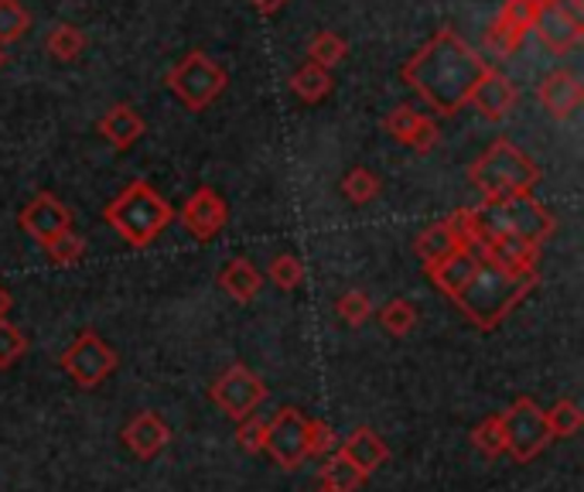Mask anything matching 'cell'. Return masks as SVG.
<instances>
[{
	"label": "cell",
	"mask_w": 584,
	"mask_h": 492,
	"mask_svg": "<svg viewBox=\"0 0 584 492\" xmlns=\"http://www.w3.org/2000/svg\"><path fill=\"white\" fill-rule=\"evenodd\" d=\"M332 72L314 66V62H304L294 76H291V89L304 100V103H322L329 93H332Z\"/></svg>",
	"instance_id": "24"
},
{
	"label": "cell",
	"mask_w": 584,
	"mask_h": 492,
	"mask_svg": "<svg viewBox=\"0 0 584 492\" xmlns=\"http://www.w3.org/2000/svg\"><path fill=\"white\" fill-rule=\"evenodd\" d=\"M144 130H148V123H144V117L133 110V107H127V103H120V107H113L103 120H100V133L103 138L113 144V148H120V151H127V148H133L141 138H144Z\"/></svg>",
	"instance_id": "20"
},
{
	"label": "cell",
	"mask_w": 584,
	"mask_h": 492,
	"mask_svg": "<svg viewBox=\"0 0 584 492\" xmlns=\"http://www.w3.org/2000/svg\"><path fill=\"white\" fill-rule=\"evenodd\" d=\"M459 247H465V243H462V237H459V230H455L452 215H447L444 222H434V227H431L427 233L417 237V257L424 260V267L441 263L444 257H452Z\"/></svg>",
	"instance_id": "23"
},
{
	"label": "cell",
	"mask_w": 584,
	"mask_h": 492,
	"mask_svg": "<svg viewBox=\"0 0 584 492\" xmlns=\"http://www.w3.org/2000/svg\"><path fill=\"white\" fill-rule=\"evenodd\" d=\"M479 257H475V250L472 247H459L452 257H444L441 263H434V267H427V274H431V281L447 294V298H455L469 281H472V274L479 271Z\"/></svg>",
	"instance_id": "18"
},
{
	"label": "cell",
	"mask_w": 584,
	"mask_h": 492,
	"mask_svg": "<svg viewBox=\"0 0 584 492\" xmlns=\"http://www.w3.org/2000/svg\"><path fill=\"white\" fill-rule=\"evenodd\" d=\"M533 284H536V274H510V271H503V267L482 260L479 271L472 274V281L455 294V301L479 329L489 332L530 294Z\"/></svg>",
	"instance_id": "2"
},
{
	"label": "cell",
	"mask_w": 584,
	"mask_h": 492,
	"mask_svg": "<svg viewBox=\"0 0 584 492\" xmlns=\"http://www.w3.org/2000/svg\"><path fill=\"white\" fill-rule=\"evenodd\" d=\"M44 250H49V257H52L56 263H75V260H82L85 243H82V237H75V233L69 230V233L56 237L52 243H44Z\"/></svg>",
	"instance_id": "36"
},
{
	"label": "cell",
	"mask_w": 584,
	"mask_h": 492,
	"mask_svg": "<svg viewBox=\"0 0 584 492\" xmlns=\"http://www.w3.org/2000/svg\"><path fill=\"white\" fill-rule=\"evenodd\" d=\"M24 349H28L24 332H21V329H14L8 319L0 322V370H8L11 363H18L21 355H24Z\"/></svg>",
	"instance_id": "34"
},
{
	"label": "cell",
	"mask_w": 584,
	"mask_h": 492,
	"mask_svg": "<svg viewBox=\"0 0 584 492\" xmlns=\"http://www.w3.org/2000/svg\"><path fill=\"white\" fill-rule=\"evenodd\" d=\"M485 69L489 66L482 62V56L469 49V41L459 31L441 28L407 59L400 76L434 113L452 117L469 103L472 89L479 86Z\"/></svg>",
	"instance_id": "1"
},
{
	"label": "cell",
	"mask_w": 584,
	"mask_h": 492,
	"mask_svg": "<svg viewBox=\"0 0 584 492\" xmlns=\"http://www.w3.org/2000/svg\"><path fill=\"white\" fill-rule=\"evenodd\" d=\"M260 284H263V278H260V271H256V267H253L246 257L230 260V263L219 271V288L226 291L233 301H240V304L253 301L256 291H260Z\"/></svg>",
	"instance_id": "22"
},
{
	"label": "cell",
	"mask_w": 584,
	"mask_h": 492,
	"mask_svg": "<svg viewBox=\"0 0 584 492\" xmlns=\"http://www.w3.org/2000/svg\"><path fill=\"white\" fill-rule=\"evenodd\" d=\"M339 455L342 459H349L359 472H363V475H370L373 469H380L383 462H386V444L380 441V434L376 431H370V428H359L345 444H342V449H339Z\"/></svg>",
	"instance_id": "21"
},
{
	"label": "cell",
	"mask_w": 584,
	"mask_h": 492,
	"mask_svg": "<svg viewBox=\"0 0 584 492\" xmlns=\"http://www.w3.org/2000/svg\"><path fill=\"white\" fill-rule=\"evenodd\" d=\"M226 82H230L226 69H222L215 59H209L205 52H189L168 72V89L195 113L212 107L222 97Z\"/></svg>",
	"instance_id": "6"
},
{
	"label": "cell",
	"mask_w": 584,
	"mask_h": 492,
	"mask_svg": "<svg viewBox=\"0 0 584 492\" xmlns=\"http://www.w3.org/2000/svg\"><path fill=\"white\" fill-rule=\"evenodd\" d=\"M500 421H503V434H506V452H513L516 462L536 459L551 444L544 411L536 408V400H530V396L513 400V408L503 411Z\"/></svg>",
	"instance_id": "7"
},
{
	"label": "cell",
	"mask_w": 584,
	"mask_h": 492,
	"mask_svg": "<svg viewBox=\"0 0 584 492\" xmlns=\"http://www.w3.org/2000/svg\"><path fill=\"white\" fill-rule=\"evenodd\" d=\"M28 28H31V14L21 0H0V49L21 41Z\"/></svg>",
	"instance_id": "28"
},
{
	"label": "cell",
	"mask_w": 584,
	"mask_h": 492,
	"mask_svg": "<svg viewBox=\"0 0 584 492\" xmlns=\"http://www.w3.org/2000/svg\"><path fill=\"white\" fill-rule=\"evenodd\" d=\"M4 62H8V56H4V49H0V69H4Z\"/></svg>",
	"instance_id": "41"
},
{
	"label": "cell",
	"mask_w": 584,
	"mask_h": 492,
	"mask_svg": "<svg viewBox=\"0 0 584 492\" xmlns=\"http://www.w3.org/2000/svg\"><path fill=\"white\" fill-rule=\"evenodd\" d=\"M271 281H274L278 288H284V291H294V288L304 281V267H301V260L291 257V253L274 257V263H271Z\"/></svg>",
	"instance_id": "35"
},
{
	"label": "cell",
	"mask_w": 584,
	"mask_h": 492,
	"mask_svg": "<svg viewBox=\"0 0 584 492\" xmlns=\"http://www.w3.org/2000/svg\"><path fill=\"white\" fill-rule=\"evenodd\" d=\"M62 370L79 383V386H97L117 370V352L93 332H82L72 349L62 355Z\"/></svg>",
	"instance_id": "9"
},
{
	"label": "cell",
	"mask_w": 584,
	"mask_h": 492,
	"mask_svg": "<svg viewBox=\"0 0 584 492\" xmlns=\"http://www.w3.org/2000/svg\"><path fill=\"white\" fill-rule=\"evenodd\" d=\"M530 4H536V8H541V4H551V0H530Z\"/></svg>",
	"instance_id": "42"
},
{
	"label": "cell",
	"mask_w": 584,
	"mask_h": 492,
	"mask_svg": "<svg viewBox=\"0 0 584 492\" xmlns=\"http://www.w3.org/2000/svg\"><path fill=\"white\" fill-rule=\"evenodd\" d=\"M226 219H230V209H226V202L219 199L215 189H199L182 205V227L195 240H202V243H209L212 237H219V230L226 227Z\"/></svg>",
	"instance_id": "13"
},
{
	"label": "cell",
	"mask_w": 584,
	"mask_h": 492,
	"mask_svg": "<svg viewBox=\"0 0 584 492\" xmlns=\"http://www.w3.org/2000/svg\"><path fill=\"white\" fill-rule=\"evenodd\" d=\"M533 31L541 34V41L547 44V49H551L554 56H564V52H571L574 44L584 38V21L571 18L564 8H557L554 0H551V4L536 8Z\"/></svg>",
	"instance_id": "15"
},
{
	"label": "cell",
	"mask_w": 584,
	"mask_h": 492,
	"mask_svg": "<svg viewBox=\"0 0 584 492\" xmlns=\"http://www.w3.org/2000/svg\"><path fill=\"white\" fill-rule=\"evenodd\" d=\"M250 4L256 8V14H263V18H271V14H278L288 0H250Z\"/></svg>",
	"instance_id": "39"
},
{
	"label": "cell",
	"mask_w": 584,
	"mask_h": 492,
	"mask_svg": "<svg viewBox=\"0 0 584 492\" xmlns=\"http://www.w3.org/2000/svg\"><path fill=\"white\" fill-rule=\"evenodd\" d=\"M472 215H475L479 233H485V237H516L523 243L541 247L554 233L551 212L530 195H513L503 202H482L479 209H472Z\"/></svg>",
	"instance_id": "5"
},
{
	"label": "cell",
	"mask_w": 584,
	"mask_h": 492,
	"mask_svg": "<svg viewBox=\"0 0 584 492\" xmlns=\"http://www.w3.org/2000/svg\"><path fill=\"white\" fill-rule=\"evenodd\" d=\"M533 18H536V4H530V0H506L500 18L489 28V49L513 56L520 49V41L533 31Z\"/></svg>",
	"instance_id": "12"
},
{
	"label": "cell",
	"mask_w": 584,
	"mask_h": 492,
	"mask_svg": "<svg viewBox=\"0 0 584 492\" xmlns=\"http://www.w3.org/2000/svg\"><path fill=\"white\" fill-rule=\"evenodd\" d=\"M21 230L44 247L72 230V209L62 205L52 192H38L21 212Z\"/></svg>",
	"instance_id": "11"
},
{
	"label": "cell",
	"mask_w": 584,
	"mask_h": 492,
	"mask_svg": "<svg viewBox=\"0 0 584 492\" xmlns=\"http://www.w3.org/2000/svg\"><path fill=\"white\" fill-rule=\"evenodd\" d=\"M536 100H541V107H544L554 120H567V117L581 107L584 89H581V82H577L574 72L557 69V72H551V76H544V82L536 86Z\"/></svg>",
	"instance_id": "17"
},
{
	"label": "cell",
	"mask_w": 584,
	"mask_h": 492,
	"mask_svg": "<svg viewBox=\"0 0 584 492\" xmlns=\"http://www.w3.org/2000/svg\"><path fill=\"white\" fill-rule=\"evenodd\" d=\"M308 62H314V66H322V69H335L345 56H349V41L345 38H339L335 31H319L311 38V44H308Z\"/></svg>",
	"instance_id": "27"
},
{
	"label": "cell",
	"mask_w": 584,
	"mask_h": 492,
	"mask_svg": "<svg viewBox=\"0 0 584 492\" xmlns=\"http://www.w3.org/2000/svg\"><path fill=\"white\" fill-rule=\"evenodd\" d=\"M363 482H366V475L342 455H332L322 469V489L325 492H355Z\"/></svg>",
	"instance_id": "25"
},
{
	"label": "cell",
	"mask_w": 584,
	"mask_h": 492,
	"mask_svg": "<svg viewBox=\"0 0 584 492\" xmlns=\"http://www.w3.org/2000/svg\"><path fill=\"white\" fill-rule=\"evenodd\" d=\"M322 492H325V489H322Z\"/></svg>",
	"instance_id": "43"
},
{
	"label": "cell",
	"mask_w": 584,
	"mask_h": 492,
	"mask_svg": "<svg viewBox=\"0 0 584 492\" xmlns=\"http://www.w3.org/2000/svg\"><path fill=\"white\" fill-rule=\"evenodd\" d=\"M11 304H14V301H11V294H8L4 288H0V322H4V319H8V311H11Z\"/></svg>",
	"instance_id": "40"
},
{
	"label": "cell",
	"mask_w": 584,
	"mask_h": 492,
	"mask_svg": "<svg viewBox=\"0 0 584 492\" xmlns=\"http://www.w3.org/2000/svg\"><path fill=\"white\" fill-rule=\"evenodd\" d=\"M520 100V89L510 76H503L500 69H485V76L479 79V86L472 89L469 103L485 117V120H503L513 113Z\"/></svg>",
	"instance_id": "14"
},
{
	"label": "cell",
	"mask_w": 584,
	"mask_h": 492,
	"mask_svg": "<svg viewBox=\"0 0 584 492\" xmlns=\"http://www.w3.org/2000/svg\"><path fill=\"white\" fill-rule=\"evenodd\" d=\"M342 192L349 202L355 205H366L380 195V178L370 171V168H352L345 178H342Z\"/></svg>",
	"instance_id": "29"
},
{
	"label": "cell",
	"mask_w": 584,
	"mask_h": 492,
	"mask_svg": "<svg viewBox=\"0 0 584 492\" xmlns=\"http://www.w3.org/2000/svg\"><path fill=\"white\" fill-rule=\"evenodd\" d=\"M544 421H547L551 438H571L581 428L584 414H581V408L574 404V400H557L551 411H544Z\"/></svg>",
	"instance_id": "30"
},
{
	"label": "cell",
	"mask_w": 584,
	"mask_h": 492,
	"mask_svg": "<svg viewBox=\"0 0 584 492\" xmlns=\"http://www.w3.org/2000/svg\"><path fill=\"white\" fill-rule=\"evenodd\" d=\"M263 449L284 469L304 465V459H311V421L298 408L281 411L271 424H266Z\"/></svg>",
	"instance_id": "8"
},
{
	"label": "cell",
	"mask_w": 584,
	"mask_h": 492,
	"mask_svg": "<svg viewBox=\"0 0 584 492\" xmlns=\"http://www.w3.org/2000/svg\"><path fill=\"white\" fill-rule=\"evenodd\" d=\"M103 219L130 247L144 250L168 230V222L174 219V212L148 182H133L107 205Z\"/></svg>",
	"instance_id": "4"
},
{
	"label": "cell",
	"mask_w": 584,
	"mask_h": 492,
	"mask_svg": "<svg viewBox=\"0 0 584 492\" xmlns=\"http://www.w3.org/2000/svg\"><path fill=\"white\" fill-rule=\"evenodd\" d=\"M335 311H339V319H342V322H349V325H363V322L373 315V304H370V298H366L363 291H345V294L339 298Z\"/></svg>",
	"instance_id": "33"
},
{
	"label": "cell",
	"mask_w": 584,
	"mask_h": 492,
	"mask_svg": "<svg viewBox=\"0 0 584 492\" xmlns=\"http://www.w3.org/2000/svg\"><path fill=\"white\" fill-rule=\"evenodd\" d=\"M383 130L390 133V138L403 148L411 151H421L427 154L434 144H437V127L431 117L417 113L414 107H396L386 120H383Z\"/></svg>",
	"instance_id": "16"
},
{
	"label": "cell",
	"mask_w": 584,
	"mask_h": 492,
	"mask_svg": "<svg viewBox=\"0 0 584 492\" xmlns=\"http://www.w3.org/2000/svg\"><path fill=\"white\" fill-rule=\"evenodd\" d=\"M380 322L390 335H407L417 325V308L407 298H393L383 311H380Z\"/></svg>",
	"instance_id": "31"
},
{
	"label": "cell",
	"mask_w": 584,
	"mask_h": 492,
	"mask_svg": "<svg viewBox=\"0 0 584 492\" xmlns=\"http://www.w3.org/2000/svg\"><path fill=\"white\" fill-rule=\"evenodd\" d=\"M339 449V438L325 421H311V455H329Z\"/></svg>",
	"instance_id": "38"
},
{
	"label": "cell",
	"mask_w": 584,
	"mask_h": 492,
	"mask_svg": "<svg viewBox=\"0 0 584 492\" xmlns=\"http://www.w3.org/2000/svg\"><path fill=\"white\" fill-rule=\"evenodd\" d=\"M168 438H171L168 424L158 414H151V411L138 414V418H133L123 428V441L130 444V452L138 455V459H154L164 449V444H168Z\"/></svg>",
	"instance_id": "19"
},
{
	"label": "cell",
	"mask_w": 584,
	"mask_h": 492,
	"mask_svg": "<svg viewBox=\"0 0 584 492\" xmlns=\"http://www.w3.org/2000/svg\"><path fill=\"white\" fill-rule=\"evenodd\" d=\"M469 182L482 192V202H503L513 195H530V189L541 182V168L513 141L500 138L469 168Z\"/></svg>",
	"instance_id": "3"
},
{
	"label": "cell",
	"mask_w": 584,
	"mask_h": 492,
	"mask_svg": "<svg viewBox=\"0 0 584 492\" xmlns=\"http://www.w3.org/2000/svg\"><path fill=\"white\" fill-rule=\"evenodd\" d=\"M44 49H49V56L59 62H72L85 49V34L75 24H56L49 31V38H44Z\"/></svg>",
	"instance_id": "26"
},
{
	"label": "cell",
	"mask_w": 584,
	"mask_h": 492,
	"mask_svg": "<svg viewBox=\"0 0 584 492\" xmlns=\"http://www.w3.org/2000/svg\"><path fill=\"white\" fill-rule=\"evenodd\" d=\"M472 444H475V449H479L482 455H489V459H496V455L506 452V434H503L500 414L485 418V421L472 431Z\"/></svg>",
	"instance_id": "32"
},
{
	"label": "cell",
	"mask_w": 584,
	"mask_h": 492,
	"mask_svg": "<svg viewBox=\"0 0 584 492\" xmlns=\"http://www.w3.org/2000/svg\"><path fill=\"white\" fill-rule=\"evenodd\" d=\"M263 434H266V424H263L256 414H250V418L240 421L236 438H240V444H243L246 452H260V449H263Z\"/></svg>",
	"instance_id": "37"
},
{
	"label": "cell",
	"mask_w": 584,
	"mask_h": 492,
	"mask_svg": "<svg viewBox=\"0 0 584 492\" xmlns=\"http://www.w3.org/2000/svg\"><path fill=\"white\" fill-rule=\"evenodd\" d=\"M263 396H266V386L246 367H233L212 383V400L236 421L250 418L260 408Z\"/></svg>",
	"instance_id": "10"
}]
</instances>
